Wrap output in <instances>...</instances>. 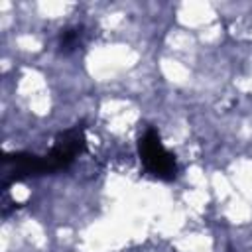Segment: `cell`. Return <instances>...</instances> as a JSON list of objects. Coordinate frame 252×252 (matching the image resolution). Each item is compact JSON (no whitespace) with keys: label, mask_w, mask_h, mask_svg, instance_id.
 Listing matches in <instances>:
<instances>
[{"label":"cell","mask_w":252,"mask_h":252,"mask_svg":"<svg viewBox=\"0 0 252 252\" xmlns=\"http://www.w3.org/2000/svg\"><path fill=\"white\" fill-rule=\"evenodd\" d=\"M138 152H140V159H142L144 167L154 177L163 179V181H169L175 177V173H177L175 158L163 148V144L154 128L146 130V134L140 138Z\"/></svg>","instance_id":"6da1fadb"},{"label":"cell","mask_w":252,"mask_h":252,"mask_svg":"<svg viewBox=\"0 0 252 252\" xmlns=\"http://www.w3.org/2000/svg\"><path fill=\"white\" fill-rule=\"evenodd\" d=\"M83 150H85V130H83V126H75V128L65 130L57 138L51 152L47 156H43L47 171H57V169L67 167Z\"/></svg>","instance_id":"7a4b0ae2"},{"label":"cell","mask_w":252,"mask_h":252,"mask_svg":"<svg viewBox=\"0 0 252 252\" xmlns=\"http://www.w3.org/2000/svg\"><path fill=\"white\" fill-rule=\"evenodd\" d=\"M77 39H79L77 30H67V32H63V35H61V49H73V47L77 45Z\"/></svg>","instance_id":"3957f363"}]
</instances>
